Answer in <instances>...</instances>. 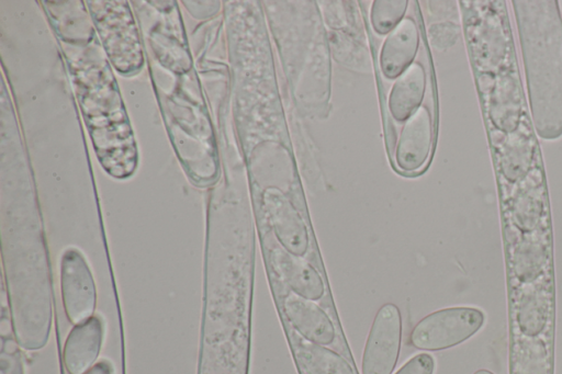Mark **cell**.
Segmentation results:
<instances>
[{"instance_id": "e0dca14e", "label": "cell", "mask_w": 562, "mask_h": 374, "mask_svg": "<svg viewBox=\"0 0 562 374\" xmlns=\"http://www.w3.org/2000/svg\"><path fill=\"white\" fill-rule=\"evenodd\" d=\"M459 33V25L451 22L432 25L430 30L432 43L439 48H447L453 45Z\"/></svg>"}, {"instance_id": "ffe728a7", "label": "cell", "mask_w": 562, "mask_h": 374, "mask_svg": "<svg viewBox=\"0 0 562 374\" xmlns=\"http://www.w3.org/2000/svg\"><path fill=\"white\" fill-rule=\"evenodd\" d=\"M558 8H559V12H560V15L562 19V0L558 1Z\"/></svg>"}, {"instance_id": "30bf717a", "label": "cell", "mask_w": 562, "mask_h": 374, "mask_svg": "<svg viewBox=\"0 0 562 374\" xmlns=\"http://www.w3.org/2000/svg\"><path fill=\"white\" fill-rule=\"evenodd\" d=\"M283 308L294 330L307 342L329 345L336 339V328L327 313L315 302L290 295Z\"/></svg>"}, {"instance_id": "7a4b0ae2", "label": "cell", "mask_w": 562, "mask_h": 374, "mask_svg": "<svg viewBox=\"0 0 562 374\" xmlns=\"http://www.w3.org/2000/svg\"><path fill=\"white\" fill-rule=\"evenodd\" d=\"M533 126L544 140L562 137V19L557 0L512 1Z\"/></svg>"}, {"instance_id": "5b68a950", "label": "cell", "mask_w": 562, "mask_h": 374, "mask_svg": "<svg viewBox=\"0 0 562 374\" xmlns=\"http://www.w3.org/2000/svg\"><path fill=\"white\" fill-rule=\"evenodd\" d=\"M403 322L394 303L383 304L371 324L361 358V374H392L401 351Z\"/></svg>"}, {"instance_id": "ba28073f", "label": "cell", "mask_w": 562, "mask_h": 374, "mask_svg": "<svg viewBox=\"0 0 562 374\" xmlns=\"http://www.w3.org/2000/svg\"><path fill=\"white\" fill-rule=\"evenodd\" d=\"M263 200L278 241L289 254L303 257L308 249L310 240L299 212L278 189L266 190Z\"/></svg>"}, {"instance_id": "d6986e66", "label": "cell", "mask_w": 562, "mask_h": 374, "mask_svg": "<svg viewBox=\"0 0 562 374\" xmlns=\"http://www.w3.org/2000/svg\"><path fill=\"white\" fill-rule=\"evenodd\" d=\"M473 374H494V373L488 370H485V369H480V370L475 371Z\"/></svg>"}, {"instance_id": "52a82bcc", "label": "cell", "mask_w": 562, "mask_h": 374, "mask_svg": "<svg viewBox=\"0 0 562 374\" xmlns=\"http://www.w3.org/2000/svg\"><path fill=\"white\" fill-rule=\"evenodd\" d=\"M434 140L429 110L419 106L405 122L394 152V165L404 174H416L428 163Z\"/></svg>"}, {"instance_id": "9c48e42d", "label": "cell", "mask_w": 562, "mask_h": 374, "mask_svg": "<svg viewBox=\"0 0 562 374\" xmlns=\"http://www.w3.org/2000/svg\"><path fill=\"white\" fill-rule=\"evenodd\" d=\"M104 336V322L99 315L75 325L69 331L63 359L69 374H83L99 356Z\"/></svg>"}, {"instance_id": "9a60e30c", "label": "cell", "mask_w": 562, "mask_h": 374, "mask_svg": "<svg viewBox=\"0 0 562 374\" xmlns=\"http://www.w3.org/2000/svg\"><path fill=\"white\" fill-rule=\"evenodd\" d=\"M405 0H376L372 3L370 20L378 34L391 32L402 20L407 9Z\"/></svg>"}, {"instance_id": "7c38bea8", "label": "cell", "mask_w": 562, "mask_h": 374, "mask_svg": "<svg viewBox=\"0 0 562 374\" xmlns=\"http://www.w3.org/2000/svg\"><path fill=\"white\" fill-rule=\"evenodd\" d=\"M426 90V71L419 63L412 64L394 82L387 106L396 121L407 120L420 105Z\"/></svg>"}, {"instance_id": "2e32d148", "label": "cell", "mask_w": 562, "mask_h": 374, "mask_svg": "<svg viewBox=\"0 0 562 374\" xmlns=\"http://www.w3.org/2000/svg\"><path fill=\"white\" fill-rule=\"evenodd\" d=\"M435 358L427 352L417 353L406 361L394 374H434Z\"/></svg>"}, {"instance_id": "8992f818", "label": "cell", "mask_w": 562, "mask_h": 374, "mask_svg": "<svg viewBox=\"0 0 562 374\" xmlns=\"http://www.w3.org/2000/svg\"><path fill=\"white\" fill-rule=\"evenodd\" d=\"M60 293L68 320L78 325L93 316L97 286L85 256L76 248L65 250L59 269Z\"/></svg>"}, {"instance_id": "5bb4252c", "label": "cell", "mask_w": 562, "mask_h": 374, "mask_svg": "<svg viewBox=\"0 0 562 374\" xmlns=\"http://www.w3.org/2000/svg\"><path fill=\"white\" fill-rule=\"evenodd\" d=\"M295 355L307 374H355L350 363L326 345L301 342Z\"/></svg>"}, {"instance_id": "8fae6325", "label": "cell", "mask_w": 562, "mask_h": 374, "mask_svg": "<svg viewBox=\"0 0 562 374\" xmlns=\"http://www.w3.org/2000/svg\"><path fill=\"white\" fill-rule=\"evenodd\" d=\"M419 44V32L412 18L403 19L386 36L380 52L382 73L393 79L401 76L414 60Z\"/></svg>"}, {"instance_id": "6da1fadb", "label": "cell", "mask_w": 562, "mask_h": 374, "mask_svg": "<svg viewBox=\"0 0 562 374\" xmlns=\"http://www.w3.org/2000/svg\"><path fill=\"white\" fill-rule=\"evenodd\" d=\"M76 95L102 168L124 180L137 167V149L108 60L92 36L74 47L63 42Z\"/></svg>"}, {"instance_id": "4fadbf2b", "label": "cell", "mask_w": 562, "mask_h": 374, "mask_svg": "<svg viewBox=\"0 0 562 374\" xmlns=\"http://www.w3.org/2000/svg\"><path fill=\"white\" fill-rule=\"evenodd\" d=\"M278 268L294 295L312 302L324 296V280L318 270L307 261L291 254H281Z\"/></svg>"}, {"instance_id": "277c9868", "label": "cell", "mask_w": 562, "mask_h": 374, "mask_svg": "<svg viewBox=\"0 0 562 374\" xmlns=\"http://www.w3.org/2000/svg\"><path fill=\"white\" fill-rule=\"evenodd\" d=\"M485 320V313L477 307L441 308L426 315L414 326L409 341L422 351L450 349L477 333Z\"/></svg>"}, {"instance_id": "ac0fdd59", "label": "cell", "mask_w": 562, "mask_h": 374, "mask_svg": "<svg viewBox=\"0 0 562 374\" xmlns=\"http://www.w3.org/2000/svg\"><path fill=\"white\" fill-rule=\"evenodd\" d=\"M83 374H114V369L110 361L101 360Z\"/></svg>"}, {"instance_id": "3957f363", "label": "cell", "mask_w": 562, "mask_h": 374, "mask_svg": "<svg viewBox=\"0 0 562 374\" xmlns=\"http://www.w3.org/2000/svg\"><path fill=\"white\" fill-rule=\"evenodd\" d=\"M103 49L124 76L138 72L144 64L137 25L126 1H87Z\"/></svg>"}]
</instances>
